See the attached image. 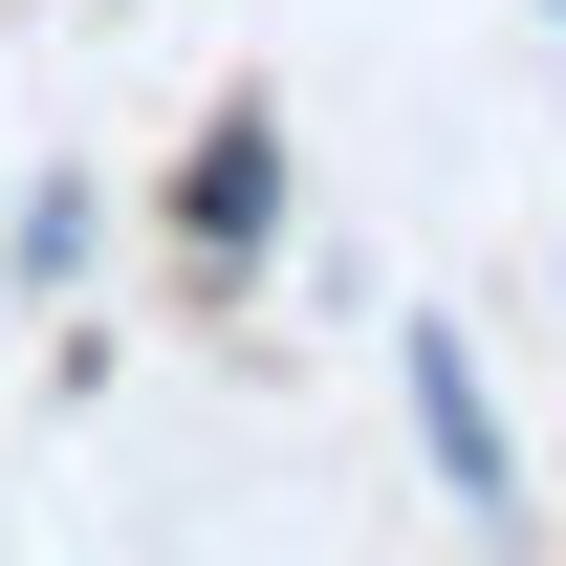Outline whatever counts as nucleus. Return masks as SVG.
<instances>
[{
    "instance_id": "obj_1",
    "label": "nucleus",
    "mask_w": 566,
    "mask_h": 566,
    "mask_svg": "<svg viewBox=\"0 0 566 566\" xmlns=\"http://www.w3.org/2000/svg\"><path fill=\"white\" fill-rule=\"evenodd\" d=\"M175 240H197V283H240L283 240V109H218L197 132V175H175Z\"/></svg>"
},
{
    "instance_id": "obj_2",
    "label": "nucleus",
    "mask_w": 566,
    "mask_h": 566,
    "mask_svg": "<svg viewBox=\"0 0 566 566\" xmlns=\"http://www.w3.org/2000/svg\"><path fill=\"white\" fill-rule=\"evenodd\" d=\"M392 370H415V436H436V480L480 501V523H523V458H501V392H480V349H458V327H415Z\"/></svg>"
},
{
    "instance_id": "obj_3",
    "label": "nucleus",
    "mask_w": 566,
    "mask_h": 566,
    "mask_svg": "<svg viewBox=\"0 0 566 566\" xmlns=\"http://www.w3.org/2000/svg\"><path fill=\"white\" fill-rule=\"evenodd\" d=\"M545 22H566V0H545Z\"/></svg>"
}]
</instances>
